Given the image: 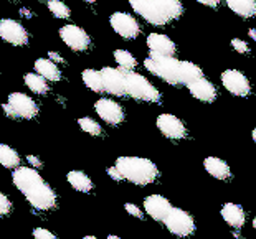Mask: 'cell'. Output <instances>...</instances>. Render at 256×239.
Instances as JSON below:
<instances>
[{"mask_svg":"<svg viewBox=\"0 0 256 239\" xmlns=\"http://www.w3.org/2000/svg\"><path fill=\"white\" fill-rule=\"evenodd\" d=\"M12 180L15 183L22 195L26 198L35 210L48 211L53 210L56 205V193L53 192V188L42 178L35 168L28 167H20L14 172Z\"/></svg>","mask_w":256,"mask_h":239,"instance_id":"1","label":"cell"},{"mask_svg":"<svg viewBox=\"0 0 256 239\" xmlns=\"http://www.w3.org/2000/svg\"><path fill=\"white\" fill-rule=\"evenodd\" d=\"M116 168L121 172L124 180L139 187L154 183L159 177V170L154 162L142 157H119L116 160Z\"/></svg>","mask_w":256,"mask_h":239,"instance_id":"2","label":"cell"},{"mask_svg":"<svg viewBox=\"0 0 256 239\" xmlns=\"http://www.w3.org/2000/svg\"><path fill=\"white\" fill-rule=\"evenodd\" d=\"M144 66L149 73L164 79L168 84H182V61H178L176 56H164L157 55V53H150L149 58L144 61Z\"/></svg>","mask_w":256,"mask_h":239,"instance_id":"3","label":"cell"},{"mask_svg":"<svg viewBox=\"0 0 256 239\" xmlns=\"http://www.w3.org/2000/svg\"><path fill=\"white\" fill-rule=\"evenodd\" d=\"M126 74V94L138 101L146 102H159L160 101V92L147 81L142 74L128 71Z\"/></svg>","mask_w":256,"mask_h":239,"instance_id":"4","label":"cell"},{"mask_svg":"<svg viewBox=\"0 0 256 239\" xmlns=\"http://www.w3.org/2000/svg\"><path fill=\"white\" fill-rule=\"evenodd\" d=\"M164 223H166L167 230L178 238L192 236L195 233V221L192 218V215L187 213V211L182 208H170Z\"/></svg>","mask_w":256,"mask_h":239,"instance_id":"5","label":"cell"},{"mask_svg":"<svg viewBox=\"0 0 256 239\" xmlns=\"http://www.w3.org/2000/svg\"><path fill=\"white\" fill-rule=\"evenodd\" d=\"M129 3L134 12L140 15L146 21H149L150 25L162 26L170 21L168 15L164 12V8L156 0H129Z\"/></svg>","mask_w":256,"mask_h":239,"instance_id":"6","label":"cell"},{"mask_svg":"<svg viewBox=\"0 0 256 239\" xmlns=\"http://www.w3.org/2000/svg\"><path fill=\"white\" fill-rule=\"evenodd\" d=\"M0 38L14 46H24L28 43V31L17 20L2 18L0 20Z\"/></svg>","mask_w":256,"mask_h":239,"instance_id":"7","label":"cell"},{"mask_svg":"<svg viewBox=\"0 0 256 239\" xmlns=\"http://www.w3.org/2000/svg\"><path fill=\"white\" fill-rule=\"evenodd\" d=\"M110 23L112 26V30L116 31L119 36L128 38V40H132V38H138L140 33V25L139 21L136 20L132 15H129L126 12H116L111 15Z\"/></svg>","mask_w":256,"mask_h":239,"instance_id":"8","label":"cell"},{"mask_svg":"<svg viewBox=\"0 0 256 239\" xmlns=\"http://www.w3.org/2000/svg\"><path fill=\"white\" fill-rule=\"evenodd\" d=\"M222 83L228 92L238 97H246L252 92V84L248 78L238 69H226L222 73Z\"/></svg>","mask_w":256,"mask_h":239,"instance_id":"9","label":"cell"},{"mask_svg":"<svg viewBox=\"0 0 256 239\" xmlns=\"http://www.w3.org/2000/svg\"><path fill=\"white\" fill-rule=\"evenodd\" d=\"M60 36L64 41V45L72 48L73 51H84L90 48V36L88 33L76 25H64L60 28Z\"/></svg>","mask_w":256,"mask_h":239,"instance_id":"10","label":"cell"},{"mask_svg":"<svg viewBox=\"0 0 256 239\" xmlns=\"http://www.w3.org/2000/svg\"><path fill=\"white\" fill-rule=\"evenodd\" d=\"M104 91L112 96H126V74L116 68L106 66L101 69Z\"/></svg>","mask_w":256,"mask_h":239,"instance_id":"11","label":"cell"},{"mask_svg":"<svg viewBox=\"0 0 256 239\" xmlns=\"http://www.w3.org/2000/svg\"><path fill=\"white\" fill-rule=\"evenodd\" d=\"M94 111L102 121H106L108 124H111V126H118V124H121L124 121L122 107L112 99H106V97H102V99L96 101Z\"/></svg>","mask_w":256,"mask_h":239,"instance_id":"12","label":"cell"},{"mask_svg":"<svg viewBox=\"0 0 256 239\" xmlns=\"http://www.w3.org/2000/svg\"><path fill=\"white\" fill-rule=\"evenodd\" d=\"M8 104L17 114V117L22 119H34L38 114L36 102L24 92H12L8 96Z\"/></svg>","mask_w":256,"mask_h":239,"instance_id":"13","label":"cell"},{"mask_svg":"<svg viewBox=\"0 0 256 239\" xmlns=\"http://www.w3.org/2000/svg\"><path fill=\"white\" fill-rule=\"evenodd\" d=\"M157 127L166 137L172 140H180L187 135V129H185L184 122L172 114H160L157 117Z\"/></svg>","mask_w":256,"mask_h":239,"instance_id":"14","label":"cell"},{"mask_svg":"<svg viewBox=\"0 0 256 239\" xmlns=\"http://www.w3.org/2000/svg\"><path fill=\"white\" fill-rule=\"evenodd\" d=\"M146 213L156 221H164L167 218L168 211H170L172 205L167 198L160 197V195H150L144 200Z\"/></svg>","mask_w":256,"mask_h":239,"instance_id":"15","label":"cell"},{"mask_svg":"<svg viewBox=\"0 0 256 239\" xmlns=\"http://www.w3.org/2000/svg\"><path fill=\"white\" fill-rule=\"evenodd\" d=\"M147 48L150 53H157V55L164 56H174L176 55V43H174L167 35L162 33H150L147 36Z\"/></svg>","mask_w":256,"mask_h":239,"instance_id":"16","label":"cell"},{"mask_svg":"<svg viewBox=\"0 0 256 239\" xmlns=\"http://www.w3.org/2000/svg\"><path fill=\"white\" fill-rule=\"evenodd\" d=\"M187 88L190 91V94L202 102H214L216 99V88L208 79H205L204 76L200 79L194 81V83H190Z\"/></svg>","mask_w":256,"mask_h":239,"instance_id":"17","label":"cell"},{"mask_svg":"<svg viewBox=\"0 0 256 239\" xmlns=\"http://www.w3.org/2000/svg\"><path fill=\"white\" fill-rule=\"evenodd\" d=\"M222 218L225 220L232 228H242L246 223L244 210L236 203H225L222 206Z\"/></svg>","mask_w":256,"mask_h":239,"instance_id":"18","label":"cell"},{"mask_svg":"<svg viewBox=\"0 0 256 239\" xmlns=\"http://www.w3.org/2000/svg\"><path fill=\"white\" fill-rule=\"evenodd\" d=\"M205 170L210 173L216 180H228L232 177V170L225 160L218 159V157H208L204 162Z\"/></svg>","mask_w":256,"mask_h":239,"instance_id":"19","label":"cell"},{"mask_svg":"<svg viewBox=\"0 0 256 239\" xmlns=\"http://www.w3.org/2000/svg\"><path fill=\"white\" fill-rule=\"evenodd\" d=\"M35 69H36V73L40 76H43L46 81H60L62 79V71H60L58 64L53 63L52 59H46V58L36 59Z\"/></svg>","mask_w":256,"mask_h":239,"instance_id":"20","label":"cell"},{"mask_svg":"<svg viewBox=\"0 0 256 239\" xmlns=\"http://www.w3.org/2000/svg\"><path fill=\"white\" fill-rule=\"evenodd\" d=\"M226 5L232 12L243 18H252L256 15V0H226Z\"/></svg>","mask_w":256,"mask_h":239,"instance_id":"21","label":"cell"},{"mask_svg":"<svg viewBox=\"0 0 256 239\" xmlns=\"http://www.w3.org/2000/svg\"><path fill=\"white\" fill-rule=\"evenodd\" d=\"M66 178H68V183L81 193H90L92 190V182L90 180V177L83 172L73 170V172L68 173Z\"/></svg>","mask_w":256,"mask_h":239,"instance_id":"22","label":"cell"},{"mask_svg":"<svg viewBox=\"0 0 256 239\" xmlns=\"http://www.w3.org/2000/svg\"><path fill=\"white\" fill-rule=\"evenodd\" d=\"M81 79H83L84 86L94 92H104V84H102V76L101 71H96V69H84L83 74H81Z\"/></svg>","mask_w":256,"mask_h":239,"instance_id":"23","label":"cell"},{"mask_svg":"<svg viewBox=\"0 0 256 239\" xmlns=\"http://www.w3.org/2000/svg\"><path fill=\"white\" fill-rule=\"evenodd\" d=\"M24 81L28 86V89L36 92V94H46L48 92V81L38 73H26L24 76Z\"/></svg>","mask_w":256,"mask_h":239,"instance_id":"24","label":"cell"},{"mask_svg":"<svg viewBox=\"0 0 256 239\" xmlns=\"http://www.w3.org/2000/svg\"><path fill=\"white\" fill-rule=\"evenodd\" d=\"M0 165L5 168H17L20 165V155L10 145L0 144Z\"/></svg>","mask_w":256,"mask_h":239,"instance_id":"25","label":"cell"},{"mask_svg":"<svg viewBox=\"0 0 256 239\" xmlns=\"http://www.w3.org/2000/svg\"><path fill=\"white\" fill-rule=\"evenodd\" d=\"M204 73H202V68L198 64H195L192 61H182V84L188 86L194 81L200 79Z\"/></svg>","mask_w":256,"mask_h":239,"instance_id":"26","label":"cell"},{"mask_svg":"<svg viewBox=\"0 0 256 239\" xmlns=\"http://www.w3.org/2000/svg\"><path fill=\"white\" fill-rule=\"evenodd\" d=\"M114 59H116V63L119 64V68H121L124 73L134 71V68L138 66L136 58L130 55L128 50H116L114 51Z\"/></svg>","mask_w":256,"mask_h":239,"instance_id":"27","label":"cell"},{"mask_svg":"<svg viewBox=\"0 0 256 239\" xmlns=\"http://www.w3.org/2000/svg\"><path fill=\"white\" fill-rule=\"evenodd\" d=\"M156 2L164 8V12L168 15L170 20L180 18V15L184 13V7H182L180 0H156Z\"/></svg>","mask_w":256,"mask_h":239,"instance_id":"28","label":"cell"},{"mask_svg":"<svg viewBox=\"0 0 256 239\" xmlns=\"http://www.w3.org/2000/svg\"><path fill=\"white\" fill-rule=\"evenodd\" d=\"M48 8L55 15L56 18H68L70 17V8L66 3H63L62 0H48Z\"/></svg>","mask_w":256,"mask_h":239,"instance_id":"29","label":"cell"},{"mask_svg":"<svg viewBox=\"0 0 256 239\" xmlns=\"http://www.w3.org/2000/svg\"><path fill=\"white\" fill-rule=\"evenodd\" d=\"M78 124H80V127L90 135H101L102 134L101 126L96 121H92L91 117H81V119H78Z\"/></svg>","mask_w":256,"mask_h":239,"instance_id":"30","label":"cell"},{"mask_svg":"<svg viewBox=\"0 0 256 239\" xmlns=\"http://www.w3.org/2000/svg\"><path fill=\"white\" fill-rule=\"evenodd\" d=\"M232 46H233V50H235V51L243 53V55H246V53L250 51L248 43L243 41V40H240V38H233V40H232Z\"/></svg>","mask_w":256,"mask_h":239,"instance_id":"31","label":"cell"},{"mask_svg":"<svg viewBox=\"0 0 256 239\" xmlns=\"http://www.w3.org/2000/svg\"><path fill=\"white\" fill-rule=\"evenodd\" d=\"M10 210H12L10 200L4 193H0V216H7L10 213Z\"/></svg>","mask_w":256,"mask_h":239,"instance_id":"32","label":"cell"},{"mask_svg":"<svg viewBox=\"0 0 256 239\" xmlns=\"http://www.w3.org/2000/svg\"><path fill=\"white\" fill-rule=\"evenodd\" d=\"M34 238L35 239H56V236L52 231L45 230V228H36L34 230Z\"/></svg>","mask_w":256,"mask_h":239,"instance_id":"33","label":"cell"},{"mask_svg":"<svg viewBox=\"0 0 256 239\" xmlns=\"http://www.w3.org/2000/svg\"><path fill=\"white\" fill-rule=\"evenodd\" d=\"M126 211L130 215V216H134V218H138V220H142L144 218V213L140 211V208L139 206H136V205H132V203H126Z\"/></svg>","mask_w":256,"mask_h":239,"instance_id":"34","label":"cell"},{"mask_svg":"<svg viewBox=\"0 0 256 239\" xmlns=\"http://www.w3.org/2000/svg\"><path fill=\"white\" fill-rule=\"evenodd\" d=\"M108 175H110V177L112 178V180H116V182L122 180V175H121V172H119L116 167H111V168H108Z\"/></svg>","mask_w":256,"mask_h":239,"instance_id":"35","label":"cell"},{"mask_svg":"<svg viewBox=\"0 0 256 239\" xmlns=\"http://www.w3.org/2000/svg\"><path fill=\"white\" fill-rule=\"evenodd\" d=\"M26 160H28V164H30V165H34L35 168H42V167H43L42 160L38 159V157H35V155H26Z\"/></svg>","mask_w":256,"mask_h":239,"instance_id":"36","label":"cell"},{"mask_svg":"<svg viewBox=\"0 0 256 239\" xmlns=\"http://www.w3.org/2000/svg\"><path fill=\"white\" fill-rule=\"evenodd\" d=\"M2 109H4V112H5V116H8V117H17V114H15V111L12 109V107H10V104L7 102V104H4L2 106Z\"/></svg>","mask_w":256,"mask_h":239,"instance_id":"37","label":"cell"},{"mask_svg":"<svg viewBox=\"0 0 256 239\" xmlns=\"http://www.w3.org/2000/svg\"><path fill=\"white\" fill-rule=\"evenodd\" d=\"M202 5H206V7H216L220 3V0H197Z\"/></svg>","mask_w":256,"mask_h":239,"instance_id":"38","label":"cell"},{"mask_svg":"<svg viewBox=\"0 0 256 239\" xmlns=\"http://www.w3.org/2000/svg\"><path fill=\"white\" fill-rule=\"evenodd\" d=\"M48 55H50V59H52L53 63H63V61H64V59H63L62 56H60L58 53H55V51H50Z\"/></svg>","mask_w":256,"mask_h":239,"instance_id":"39","label":"cell"},{"mask_svg":"<svg viewBox=\"0 0 256 239\" xmlns=\"http://www.w3.org/2000/svg\"><path fill=\"white\" fill-rule=\"evenodd\" d=\"M248 35H250V38H252V40H254L256 41V28H252L248 31Z\"/></svg>","mask_w":256,"mask_h":239,"instance_id":"40","label":"cell"},{"mask_svg":"<svg viewBox=\"0 0 256 239\" xmlns=\"http://www.w3.org/2000/svg\"><path fill=\"white\" fill-rule=\"evenodd\" d=\"M108 239H121V238H119V236H114V235H110V236H108Z\"/></svg>","mask_w":256,"mask_h":239,"instance_id":"41","label":"cell"},{"mask_svg":"<svg viewBox=\"0 0 256 239\" xmlns=\"http://www.w3.org/2000/svg\"><path fill=\"white\" fill-rule=\"evenodd\" d=\"M252 137H253V140H254V144H256V129L253 130V134H252Z\"/></svg>","mask_w":256,"mask_h":239,"instance_id":"42","label":"cell"},{"mask_svg":"<svg viewBox=\"0 0 256 239\" xmlns=\"http://www.w3.org/2000/svg\"><path fill=\"white\" fill-rule=\"evenodd\" d=\"M84 239H98V238H94V236H84Z\"/></svg>","mask_w":256,"mask_h":239,"instance_id":"43","label":"cell"},{"mask_svg":"<svg viewBox=\"0 0 256 239\" xmlns=\"http://www.w3.org/2000/svg\"><path fill=\"white\" fill-rule=\"evenodd\" d=\"M83 2H86V3H92L94 0H83Z\"/></svg>","mask_w":256,"mask_h":239,"instance_id":"44","label":"cell"},{"mask_svg":"<svg viewBox=\"0 0 256 239\" xmlns=\"http://www.w3.org/2000/svg\"><path fill=\"white\" fill-rule=\"evenodd\" d=\"M253 228H254V231H256V218L253 220Z\"/></svg>","mask_w":256,"mask_h":239,"instance_id":"45","label":"cell"}]
</instances>
